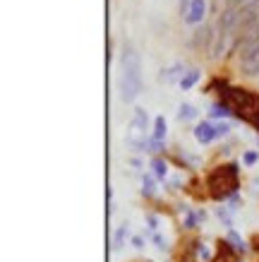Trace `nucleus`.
<instances>
[{"label":"nucleus","mask_w":259,"mask_h":262,"mask_svg":"<svg viewBox=\"0 0 259 262\" xmlns=\"http://www.w3.org/2000/svg\"><path fill=\"white\" fill-rule=\"evenodd\" d=\"M178 75H185V68H182V65H173V68H168V70L161 72V80H163V82H173Z\"/></svg>","instance_id":"obj_9"},{"label":"nucleus","mask_w":259,"mask_h":262,"mask_svg":"<svg viewBox=\"0 0 259 262\" xmlns=\"http://www.w3.org/2000/svg\"><path fill=\"white\" fill-rule=\"evenodd\" d=\"M216 125L214 123H199V125L195 127V140L199 144H209V142H214L216 140Z\"/></svg>","instance_id":"obj_5"},{"label":"nucleus","mask_w":259,"mask_h":262,"mask_svg":"<svg viewBox=\"0 0 259 262\" xmlns=\"http://www.w3.org/2000/svg\"><path fill=\"white\" fill-rule=\"evenodd\" d=\"M127 142L132 147L147 144V111L144 108H134L132 123H130V133H127Z\"/></svg>","instance_id":"obj_2"},{"label":"nucleus","mask_w":259,"mask_h":262,"mask_svg":"<svg viewBox=\"0 0 259 262\" xmlns=\"http://www.w3.org/2000/svg\"><path fill=\"white\" fill-rule=\"evenodd\" d=\"M120 99L125 103L134 101L142 92V60L134 48H125L120 58Z\"/></svg>","instance_id":"obj_1"},{"label":"nucleus","mask_w":259,"mask_h":262,"mask_svg":"<svg viewBox=\"0 0 259 262\" xmlns=\"http://www.w3.org/2000/svg\"><path fill=\"white\" fill-rule=\"evenodd\" d=\"M204 12H206V0H192V5H190V12H187V19L190 24H199L204 19Z\"/></svg>","instance_id":"obj_6"},{"label":"nucleus","mask_w":259,"mask_h":262,"mask_svg":"<svg viewBox=\"0 0 259 262\" xmlns=\"http://www.w3.org/2000/svg\"><path fill=\"white\" fill-rule=\"evenodd\" d=\"M163 135H166V118L163 116H158L156 118V130H154V140H163Z\"/></svg>","instance_id":"obj_11"},{"label":"nucleus","mask_w":259,"mask_h":262,"mask_svg":"<svg viewBox=\"0 0 259 262\" xmlns=\"http://www.w3.org/2000/svg\"><path fill=\"white\" fill-rule=\"evenodd\" d=\"M199 257H209V250H206V248H199Z\"/></svg>","instance_id":"obj_19"},{"label":"nucleus","mask_w":259,"mask_h":262,"mask_svg":"<svg viewBox=\"0 0 259 262\" xmlns=\"http://www.w3.org/2000/svg\"><path fill=\"white\" fill-rule=\"evenodd\" d=\"M142 190H144V195H154V192H156V185H154V181H151L149 176L144 178V188H142Z\"/></svg>","instance_id":"obj_12"},{"label":"nucleus","mask_w":259,"mask_h":262,"mask_svg":"<svg viewBox=\"0 0 259 262\" xmlns=\"http://www.w3.org/2000/svg\"><path fill=\"white\" fill-rule=\"evenodd\" d=\"M228 238L233 241V246H236V248H238V250H245V243H243V241H240V238H238L236 233H230V236H228Z\"/></svg>","instance_id":"obj_15"},{"label":"nucleus","mask_w":259,"mask_h":262,"mask_svg":"<svg viewBox=\"0 0 259 262\" xmlns=\"http://www.w3.org/2000/svg\"><path fill=\"white\" fill-rule=\"evenodd\" d=\"M238 24H240V10L228 8L226 12H221V17H219V34H230Z\"/></svg>","instance_id":"obj_4"},{"label":"nucleus","mask_w":259,"mask_h":262,"mask_svg":"<svg viewBox=\"0 0 259 262\" xmlns=\"http://www.w3.org/2000/svg\"><path fill=\"white\" fill-rule=\"evenodd\" d=\"M254 161H257V154H254V151H247V154H245V164H247V166H252Z\"/></svg>","instance_id":"obj_16"},{"label":"nucleus","mask_w":259,"mask_h":262,"mask_svg":"<svg viewBox=\"0 0 259 262\" xmlns=\"http://www.w3.org/2000/svg\"><path fill=\"white\" fill-rule=\"evenodd\" d=\"M197 82H199V70H187L180 77V89L182 92H185V89H192Z\"/></svg>","instance_id":"obj_8"},{"label":"nucleus","mask_w":259,"mask_h":262,"mask_svg":"<svg viewBox=\"0 0 259 262\" xmlns=\"http://www.w3.org/2000/svg\"><path fill=\"white\" fill-rule=\"evenodd\" d=\"M195 116H197V108L192 103H182L180 111H178V118L180 120H190V118H195Z\"/></svg>","instance_id":"obj_10"},{"label":"nucleus","mask_w":259,"mask_h":262,"mask_svg":"<svg viewBox=\"0 0 259 262\" xmlns=\"http://www.w3.org/2000/svg\"><path fill=\"white\" fill-rule=\"evenodd\" d=\"M154 173H156V176H161V178H163V176L168 173V168H166V164H163V161H161V159H156V161H154Z\"/></svg>","instance_id":"obj_13"},{"label":"nucleus","mask_w":259,"mask_h":262,"mask_svg":"<svg viewBox=\"0 0 259 262\" xmlns=\"http://www.w3.org/2000/svg\"><path fill=\"white\" fill-rule=\"evenodd\" d=\"M214 116H228V108L226 106H214Z\"/></svg>","instance_id":"obj_17"},{"label":"nucleus","mask_w":259,"mask_h":262,"mask_svg":"<svg viewBox=\"0 0 259 262\" xmlns=\"http://www.w3.org/2000/svg\"><path fill=\"white\" fill-rule=\"evenodd\" d=\"M127 231H130V226H127V222H125V224H120V226H118V231H115V236H113V250H115V253H118L120 248L125 246Z\"/></svg>","instance_id":"obj_7"},{"label":"nucleus","mask_w":259,"mask_h":262,"mask_svg":"<svg viewBox=\"0 0 259 262\" xmlns=\"http://www.w3.org/2000/svg\"><path fill=\"white\" fill-rule=\"evenodd\" d=\"M132 246L134 248H142V246H144V241H142L139 236H134V238H132Z\"/></svg>","instance_id":"obj_18"},{"label":"nucleus","mask_w":259,"mask_h":262,"mask_svg":"<svg viewBox=\"0 0 259 262\" xmlns=\"http://www.w3.org/2000/svg\"><path fill=\"white\" fill-rule=\"evenodd\" d=\"M245 75H259V43H252L243 51V63H240Z\"/></svg>","instance_id":"obj_3"},{"label":"nucleus","mask_w":259,"mask_h":262,"mask_svg":"<svg viewBox=\"0 0 259 262\" xmlns=\"http://www.w3.org/2000/svg\"><path fill=\"white\" fill-rule=\"evenodd\" d=\"M228 133H230V125H228V123H216V135H228Z\"/></svg>","instance_id":"obj_14"}]
</instances>
